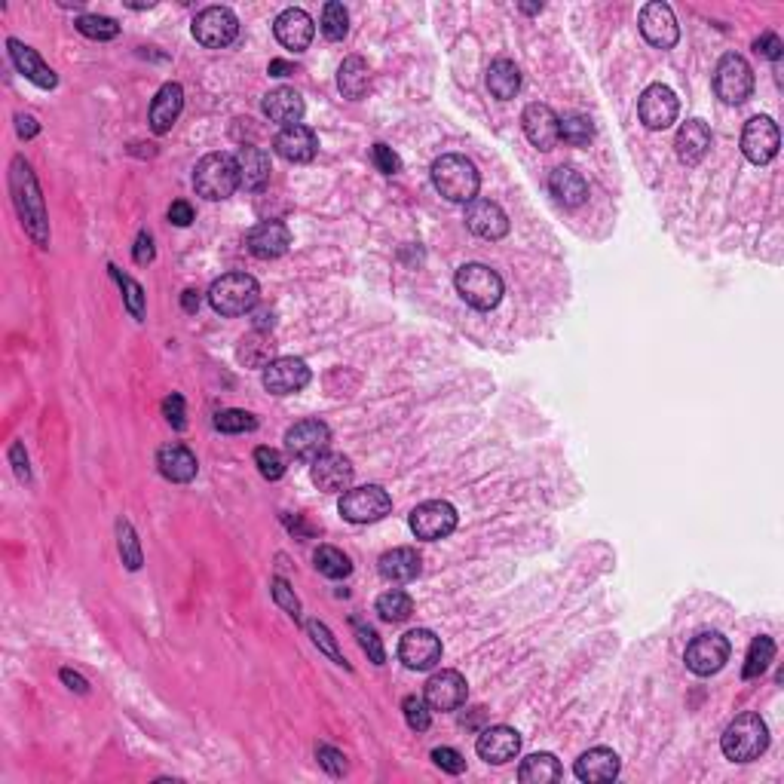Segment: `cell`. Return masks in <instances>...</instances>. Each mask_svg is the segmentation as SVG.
<instances>
[{"label": "cell", "instance_id": "obj_58", "mask_svg": "<svg viewBox=\"0 0 784 784\" xmlns=\"http://www.w3.org/2000/svg\"><path fill=\"white\" fill-rule=\"evenodd\" d=\"M169 221H172V224H178V227H187V224L193 221V206H190V203H184V200L172 203V206H169Z\"/></svg>", "mask_w": 784, "mask_h": 784}, {"label": "cell", "instance_id": "obj_49", "mask_svg": "<svg viewBox=\"0 0 784 784\" xmlns=\"http://www.w3.org/2000/svg\"><path fill=\"white\" fill-rule=\"evenodd\" d=\"M255 466L267 481H279L285 475V457L276 448H258L255 451Z\"/></svg>", "mask_w": 784, "mask_h": 784}, {"label": "cell", "instance_id": "obj_61", "mask_svg": "<svg viewBox=\"0 0 784 784\" xmlns=\"http://www.w3.org/2000/svg\"><path fill=\"white\" fill-rule=\"evenodd\" d=\"M10 457H13V463H16V472H19V478H22V481H28V454L22 451V445H13Z\"/></svg>", "mask_w": 784, "mask_h": 784}, {"label": "cell", "instance_id": "obj_18", "mask_svg": "<svg viewBox=\"0 0 784 784\" xmlns=\"http://www.w3.org/2000/svg\"><path fill=\"white\" fill-rule=\"evenodd\" d=\"M521 126L530 144L539 147V151H555L561 141V117L549 105H539V102L527 105L521 114Z\"/></svg>", "mask_w": 784, "mask_h": 784}, {"label": "cell", "instance_id": "obj_15", "mask_svg": "<svg viewBox=\"0 0 784 784\" xmlns=\"http://www.w3.org/2000/svg\"><path fill=\"white\" fill-rule=\"evenodd\" d=\"M399 659L411 671H429L441 659V637L429 628H411L399 641Z\"/></svg>", "mask_w": 784, "mask_h": 784}, {"label": "cell", "instance_id": "obj_9", "mask_svg": "<svg viewBox=\"0 0 784 784\" xmlns=\"http://www.w3.org/2000/svg\"><path fill=\"white\" fill-rule=\"evenodd\" d=\"M328 445H331V429L322 420H301L285 432V451L301 463L319 460L328 451Z\"/></svg>", "mask_w": 784, "mask_h": 784}, {"label": "cell", "instance_id": "obj_14", "mask_svg": "<svg viewBox=\"0 0 784 784\" xmlns=\"http://www.w3.org/2000/svg\"><path fill=\"white\" fill-rule=\"evenodd\" d=\"M677 111H680V105H677L674 89H668V86H662V83L647 86L644 95H641V105H637L641 123H644L647 129H653V132L668 129V126L677 120Z\"/></svg>", "mask_w": 784, "mask_h": 784}, {"label": "cell", "instance_id": "obj_43", "mask_svg": "<svg viewBox=\"0 0 784 784\" xmlns=\"http://www.w3.org/2000/svg\"><path fill=\"white\" fill-rule=\"evenodd\" d=\"M77 31L89 40H114L120 34V25L108 16H80Z\"/></svg>", "mask_w": 784, "mask_h": 784}, {"label": "cell", "instance_id": "obj_48", "mask_svg": "<svg viewBox=\"0 0 784 784\" xmlns=\"http://www.w3.org/2000/svg\"><path fill=\"white\" fill-rule=\"evenodd\" d=\"M353 628H356V637H359V647L368 653V659H371L374 665H383V662H386V653H383V644H380L377 631H374L371 625L359 622V619H353Z\"/></svg>", "mask_w": 784, "mask_h": 784}, {"label": "cell", "instance_id": "obj_45", "mask_svg": "<svg viewBox=\"0 0 784 784\" xmlns=\"http://www.w3.org/2000/svg\"><path fill=\"white\" fill-rule=\"evenodd\" d=\"M215 426H218L221 432H227V435H239V432L258 429V420H255V414H249V411L230 408V411H221V414L215 417Z\"/></svg>", "mask_w": 784, "mask_h": 784}, {"label": "cell", "instance_id": "obj_26", "mask_svg": "<svg viewBox=\"0 0 784 784\" xmlns=\"http://www.w3.org/2000/svg\"><path fill=\"white\" fill-rule=\"evenodd\" d=\"M674 147H677V157L680 163L686 166H699L708 154L711 147V129L705 120H686L674 138Z\"/></svg>", "mask_w": 784, "mask_h": 784}, {"label": "cell", "instance_id": "obj_10", "mask_svg": "<svg viewBox=\"0 0 784 784\" xmlns=\"http://www.w3.org/2000/svg\"><path fill=\"white\" fill-rule=\"evenodd\" d=\"M686 668L699 677H711L717 674L726 662H729V641L717 631H705L699 637H693V644L686 647Z\"/></svg>", "mask_w": 784, "mask_h": 784}, {"label": "cell", "instance_id": "obj_23", "mask_svg": "<svg viewBox=\"0 0 784 784\" xmlns=\"http://www.w3.org/2000/svg\"><path fill=\"white\" fill-rule=\"evenodd\" d=\"M316 147H319V141H316L313 129L304 126V123L285 126V129H279V135L273 138V151H276L282 160H288V163H310V160L316 157Z\"/></svg>", "mask_w": 784, "mask_h": 784}, {"label": "cell", "instance_id": "obj_42", "mask_svg": "<svg viewBox=\"0 0 784 784\" xmlns=\"http://www.w3.org/2000/svg\"><path fill=\"white\" fill-rule=\"evenodd\" d=\"M322 34L328 37V40H343L347 37V31H350V13L343 10V4H337V0H331V4H325V10H322Z\"/></svg>", "mask_w": 784, "mask_h": 784}, {"label": "cell", "instance_id": "obj_5", "mask_svg": "<svg viewBox=\"0 0 784 784\" xmlns=\"http://www.w3.org/2000/svg\"><path fill=\"white\" fill-rule=\"evenodd\" d=\"M193 187L200 196L206 200L218 203V200H227L233 196V190L239 187V166L233 157L227 154H209L196 163V172H193Z\"/></svg>", "mask_w": 784, "mask_h": 784}, {"label": "cell", "instance_id": "obj_21", "mask_svg": "<svg viewBox=\"0 0 784 784\" xmlns=\"http://www.w3.org/2000/svg\"><path fill=\"white\" fill-rule=\"evenodd\" d=\"M353 463L350 457H343V454H322L319 460H313V469H310V478L319 490H325V494H343V490H350L353 484Z\"/></svg>", "mask_w": 784, "mask_h": 784}, {"label": "cell", "instance_id": "obj_46", "mask_svg": "<svg viewBox=\"0 0 784 784\" xmlns=\"http://www.w3.org/2000/svg\"><path fill=\"white\" fill-rule=\"evenodd\" d=\"M307 631H310V637H313V644H316V647H319V650H322L334 665H343V668H347V659H343V653L337 650V641H334V634L328 631V625H322V622L313 619V622L307 625Z\"/></svg>", "mask_w": 784, "mask_h": 784}, {"label": "cell", "instance_id": "obj_13", "mask_svg": "<svg viewBox=\"0 0 784 784\" xmlns=\"http://www.w3.org/2000/svg\"><path fill=\"white\" fill-rule=\"evenodd\" d=\"M264 389L273 392V396H291V392H301L310 383V368L304 359L294 356H282V359H270L264 365Z\"/></svg>", "mask_w": 784, "mask_h": 784}, {"label": "cell", "instance_id": "obj_19", "mask_svg": "<svg viewBox=\"0 0 784 784\" xmlns=\"http://www.w3.org/2000/svg\"><path fill=\"white\" fill-rule=\"evenodd\" d=\"M641 34L647 43L659 46V49H671L677 46L680 40V28H677V19H674V10L662 0H653L641 10Z\"/></svg>", "mask_w": 784, "mask_h": 784}, {"label": "cell", "instance_id": "obj_55", "mask_svg": "<svg viewBox=\"0 0 784 784\" xmlns=\"http://www.w3.org/2000/svg\"><path fill=\"white\" fill-rule=\"evenodd\" d=\"M754 49H757V56H763V59H769V62H778L784 43L778 40V34H763V37L754 40Z\"/></svg>", "mask_w": 784, "mask_h": 784}, {"label": "cell", "instance_id": "obj_62", "mask_svg": "<svg viewBox=\"0 0 784 784\" xmlns=\"http://www.w3.org/2000/svg\"><path fill=\"white\" fill-rule=\"evenodd\" d=\"M181 307H184L187 313H196V310H200V294H196L193 288H187V291L181 294Z\"/></svg>", "mask_w": 784, "mask_h": 784}, {"label": "cell", "instance_id": "obj_4", "mask_svg": "<svg viewBox=\"0 0 784 784\" xmlns=\"http://www.w3.org/2000/svg\"><path fill=\"white\" fill-rule=\"evenodd\" d=\"M258 301H261V288L249 273H227L215 279L209 288V304L221 316H245L255 310Z\"/></svg>", "mask_w": 784, "mask_h": 784}, {"label": "cell", "instance_id": "obj_64", "mask_svg": "<svg viewBox=\"0 0 784 784\" xmlns=\"http://www.w3.org/2000/svg\"><path fill=\"white\" fill-rule=\"evenodd\" d=\"M521 10H524V13H539V10H543V7H536V4H524Z\"/></svg>", "mask_w": 784, "mask_h": 784}, {"label": "cell", "instance_id": "obj_24", "mask_svg": "<svg viewBox=\"0 0 784 784\" xmlns=\"http://www.w3.org/2000/svg\"><path fill=\"white\" fill-rule=\"evenodd\" d=\"M466 224L475 236L481 239H503L509 233V218L506 212L497 206V203H490V200H472L469 209H466Z\"/></svg>", "mask_w": 784, "mask_h": 784}, {"label": "cell", "instance_id": "obj_20", "mask_svg": "<svg viewBox=\"0 0 784 784\" xmlns=\"http://www.w3.org/2000/svg\"><path fill=\"white\" fill-rule=\"evenodd\" d=\"M475 751H478L481 760L494 763V766H503V763H509V760L518 757V751H521V735H518L512 726H487V729L478 735Z\"/></svg>", "mask_w": 784, "mask_h": 784}, {"label": "cell", "instance_id": "obj_56", "mask_svg": "<svg viewBox=\"0 0 784 784\" xmlns=\"http://www.w3.org/2000/svg\"><path fill=\"white\" fill-rule=\"evenodd\" d=\"M163 414H166V420H169L175 429H184V426H187V420H184V399L178 396V392H172V396L163 402Z\"/></svg>", "mask_w": 784, "mask_h": 784}, {"label": "cell", "instance_id": "obj_3", "mask_svg": "<svg viewBox=\"0 0 784 784\" xmlns=\"http://www.w3.org/2000/svg\"><path fill=\"white\" fill-rule=\"evenodd\" d=\"M720 748L732 763H751L766 754L769 748V729L760 714H739L723 732Z\"/></svg>", "mask_w": 784, "mask_h": 784}, {"label": "cell", "instance_id": "obj_2", "mask_svg": "<svg viewBox=\"0 0 784 784\" xmlns=\"http://www.w3.org/2000/svg\"><path fill=\"white\" fill-rule=\"evenodd\" d=\"M432 184L435 190L445 196L451 203H472L478 196V187H481V178H478V169L469 157L463 154H445L432 163Z\"/></svg>", "mask_w": 784, "mask_h": 784}, {"label": "cell", "instance_id": "obj_25", "mask_svg": "<svg viewBox=\"0 0 784 784\" xmlns=\"http://www.w3.org/2000/svg\"><path fill=\"white\" fill-rule=\"evenodd\" d=\"M249 252L261 261H273L279 255L288 252V245H291V233L282 221H264L258 227L249 230Z\"/></svg>", "mask_w": 784, "mask_h": 784}, {"label": "cell", "instance_id": "obj_40", "mask_svg": "<svg viewBox=\"0 0 784 784\" xmlns=\"http://www.w3.org/2000/svg\"><path fill=\"white\" fill-rule=\"evenodd\" d=\"M775 659V641L772 637H766V634H760V637H754V644H751V650H748V662H745V680H754V677H760L766 668H769V662Z\"/></svg>", "mask_w": 784, "mask_h": 784}, {"label": "cell", "instance_id": "obj_37", "mask_svg": "<svg viewBox=\"0 0 784 784\" xmlns=\"http://www.w3.org/2000/svg\"><path fill=\"white\" fill-rule=\"evenodd\" d=\"M368 83H371V71H368L365 59H359V56L343 59V65L337 71V86H340L343 95L356 102V98H362L368 92Z\"/></svg>", "mask_w": 784, "mask_h": 784}, {"label": "cell", "instance_id": "obj_51", "mask_svg": "<svg viewBox=\"0 0 784 784\" xmlns=\"http://www.w3.org/2000/svg\"><path fill=\"white\" fill-rule=\"evenodd\" d=\"M402 711H405V720H408V726H411L414 732H426V729H429L432 714H429L426 699H420V696H408V699L402 702Z\"/></svg>", "mask_w": 784, "mask_h": 784}, {"label": "cell", "instance_id": "obj_57", "mask_svg": "<svg viewBox=\"0 0 784 784\" xmlns=\"http://www.w3.org/2000/svg\"><path fill=\"white\" fill-rule=\"evenodd\" d=\"M154 261V236L151 233H138L135 239V264L147 267Z\"/></svg>", "mask_w": 784, "mask_h": 784}, {"label": "cell", "instance_id": "obj_54", "mask_svg": "<svg viewBox=\"0 0 784 784\" xmlns=\"http://www.w3.org/2000/svg\"><path fill=\"white\" fill-rule=\"evenodd\" d=\"M316 760H319V766H322L325 772H331V775H343V772H347V757H343L340 751H334V748H328V745H319V748H316Z\"/></svg>", "mask_w": 784, "mask_h": 784}, {"label": "cell", "instance_id": "obj_53", "mask_svg": "<svg viewBox=\"0 0 784 784\" xmlns=\"http://www.w3.org/2000/svg\"><path fill=\"white\" fill-rule=\"evenodd\" d=\"M432 760H435L438 769H445V772H451V775H460V772L466 769L463 754L454 751V748H435V751H432Z\"/></svg>", "mask_w": 784, "mask_h": 784}, {"label": "cell", "instance_id": "obj_12", "mask_svg": "<svg viewBox=\"0 0 784 784\" xmlns=\"http://www.w3.org/2000/svg\"><path fill=\"white\" fill-rule=\"evenodd\" d=\"M457 527V509L445 500H429V503H420L414 512H411V530L417 539H445L448 533H454Z\"/></svg>", "mask_w": 784, "mask_h": 784}, {"label": "cell", "instance_id": "obj_33", "mask_svg": "<svg viewBox=\"0 0 784 784\" xmlns=\"http://www.w3.org/2000/svg\"><path fill=\"white\" fill-rule=\"evenodd\" d=\"M377 570H380V576L386 582H411L420 573V555L414 549H408V546L389 549V552L380 555Z\"/></svg>", "mask_w": 784, "mask_h": 784}, {"label": "cell", "instance_id": "obj_52", "mask_svg": "<svg viewBox=\"0 0 784 784\" xmlns=\"http://www.w3.org/2000/svg\"><path fill=\"white\" fill-rule=\"evenodd\" d=\"M371 157H374V166H377L383 175H396V172H402V160H399V154L392 151V147H386V144H374Z\"/></svg>", "mask_w": 784, "mask_h": 784}, {"label": "cell", "instance_id": "obj_22", "mask_svg": "<svg viewBox=\"0 0 784 784\" xmlns=\"http://www.w3.org/2000/svg\"><path fill=\"white\" fill-rule=\"evenodd\" d=\"M273 34H276V40H279L285 49H291V53H304V49L313 43L316 25H313V19H310L304 10L291 7V10H282V13L276 16Z\"/></svg>", "mask_w": 784, "mask_h": 784}, {"label": "cell", "instance_id": "obj_44", "mask_svg": "<svg viewBox=\"0 0 784 784\" xmlns=\"http://www.w3.org/2000/svg\"><path fill=\"white\" fill-rule=\"evenodd\" d=\"M117 536H120V555H123V564L129 570H138L141 567V546H138V536L132 530V524L126 518L117 521Z\"/></svg>", "mask_w": 784, "mask_h": 784}, {"label": "cell", "instance_id": "obj_39", "mask_svg": "<svg viewBox=\"0 0 784 784\" xmlns=\"http://www.w3.org/2000/svg\"><path fill=\"white\" fill-rule=\"evenodd\" d=\"M313 561H316V570H319L322 576H328V579H343V576L353 573L350 558L343 555L340 549H334V546H319L316 555H313Z\"/></svg>", "mask_w": 784, "mask_h": 784}, {"label": "cell", "instance_id": "obj_38", "mask_svg": "<svg viewBox=\"0 0 784 784\" xmlns=\"http://www.w3.org/2000/svg\"><path fill=\"white\" fill-rule=\"evenodd\" d=\"M377 613L386 622H405L414 613V601L408 592H402V588H392V592H383L377 598Z\"/></svg>", "mask_w": 784, "mask_h": 784}, {"label": "cell", "instance_id": "obj_32", "mask_svg": "<svg viewBox=\"0 0 784 784\" xmlns=\"http://www.w3.org/2000/svg\"><path fill=\"white\" fill-rule=\"evenodd\" d=\"M157 466H160L163 478H169V481H175V484L193 481V478H196V469H200V463H196L193 451L184 448V445H166V448H160Z\"/></svg>", "mask_w": 784, "mask_h": 784}, {"label": "cell", "instance_id": "obj_30", "mask_svg": "<svg viewBox=\"0 0 784 784\" xmlns=\"http://www.w3.org/2000/svg\"><path fill=\"white\" fill-rule=\"evenodd\" d=\"M619 754L616 751H610V748H592V751H585L579 760H576V766H573V772H576V778L579 781H613L616 775H619Z\"/></svg>", "mask_w": 784, "mask_h": 784}, {"label": "cell", "instance_id": "obj_1", "mask_svg": "<svg viewBox=\"0 0 784 784\" xmlns=\"http://www.w3.org/2000/svg\"><path fill=\"white\" fill-rule=\"evenodd\" d=\"M10 190H13V203H16V212L22 218V227L28 230V236L40 245V249H46V245H49L46 206H43V196H40V184H37L31 166L22 157L13 160Z\"/></svg>", "mask_w": 784, "mask_h": 784}, {"label": "cell", "instance_id": "obj_47", "mask_svg": "<svg viewBox=\"0 0 784 784\" xmlns=\"http://www.w3.org/2000/svg\"><path fill=\"white\" fill-rule=\"evenodd\" d=\"M111 270V276L123 285V298H126V310L135 316V319H141L144 316V288L132 279V276H123L117 267H108Z\"/></svg>", "mask_w": 784, "mask_h": 784}, {"label": "cell", "instance_id": "obj_36", "mask_svg": "<svg viewBox=\"0 0 784 784\" xmlns=\"http://www.w3.org/2000/svg\"><path fill=\"white\" fill-rule=\"evenodd\" d=\"M561 763L555 754H530L524 757L521 769H518V781L524 784H549V781H561Z\"/></svg>", "mask_w": 784, "mask_h": 784}, {"label": "cell", "instance_id": "obj_6", "mask_svg": "<svg viewBox=\"0 0 784 784\" xmlns=\"http://www.w3.org/2000/svg\"><path fill=\"white\" fill-rule=\"evenodd\" d=\"M457 291L469 307L494 310L503 301V279L484 264H466L457 270Z\"/></svg>", "mask_w": 784, "mask_h": 784}, {"label": "cell", "instance_id": "obj_29", "mask_svg": "<svg viewBox=\"0 0 784 784\" xmlns=\"http://www.w3.org/2000/svg\"><path fill=\"white\" fill-rule=\"evenodd\" d=\"M181 108H184V89L178 83H166L151 102V129L157 135H166L181 117Z\"/></svg>", "mask_w": 784, "mask_h": 784}, {"label": "cell", "instance_id": "obj_16", "mask_svg": "<svg viewBox=\"0 0 784 784\" xmlns=\"http://www.w3.org/2000/svg\"><path fill=\"white\" fill-rule=\"evenodd\" d=\"M469 696V686H466V677L460 671H438L426 680V705L432 711H457Z\"/></svg>", "mask_w": 784, "mask_h": 784}, {"label": "cell", "instance_id": "obj_17", "mask_svg": "<svg viewBox=\"0 0 784 784\" xmlns=\"http://www.w3.org/2000/svg\"><path fill=\"white\" fill-rule=\"evenodd\" d=\"M778 126L772 117H754L748 120L745 132H742V154L754 163V166H766L775 160L778 154Z\"/></svg>", "mask_w": 784, "mask_h": 784}, {"label": "cell", "instance_id": "obj_41", "mask_svg": "<svg viewBox=\"0 0 784 784\" xmlns=\"http://www.w3.org/2000/svg\"><path fill=\"white\" fill-rule=\"evenodd\" d=\"M595 138V126L585 114H570L561 120V141L570 147H585L588 141Z\"/></svg>", "mask_w": 784, "mask_h": 784}, {"label": "cell", "instance_id": "obj_60", "mask_svg": "<svg viewBox=\"0 0 784 784\" xmlns=\"http://www.w3.org/2000/svg\"><path fill=\"white\" fill-rule=\"evenodd\" d=\"M62 680L71 686V690H77L80 696H86L89 693V683H86V677H80L77 671H71V668H62Z\"/></svg>", "mask_w": 784, "mask_h": 784}, {"label": "cell", "instance_id": "obj_63", "mask_svg": "<svg viewBox=\"0 0 784 784\" xmlns=\"http://www.w3.org/2000/svg\"><path fill=\"white\" fill-rule=\"evenodd\" d=\"M270 74H273V77H288V74H294V65H288V62H282V59H273V62H270Z\"/></svg>", "mask_w": 784, "mask_h": 784}, {"label": "cell", "instance_id": "obj_59", "mask_svg": "<svg viewBox=\"0 0 784 784\" xmlns=\"http://www.w3.org/2000/svg\"><path fill=\"white\" fill-rule=\"evenodd\" d=\"M16 132H19V138H34L40 132V126H37V120L31 114H19L16 117Z\"/></svg>", "mask_w": 784, "mask_h": 784}, {"label": "cell", "instance_id": "obj_27", "mask_svg": "<svg viewBox=\"0 0 784 784\" xmlns=\"http://www.w3.org/2000/svg\"><path fill=\"white\" fill-rule=\"evenodd\" d=\"M304 98H301V92H294V89H288V86H279V89H273V92H267L264 95V114L273 120V123H279L282 129L285 126H298L301 120H304Z\"/></svg>", "mask_w": 784, "mask_h": 784}, {"label": "cell", "instance_id": "obj_11", "mask_svg": "<svg viewBox=\"0 0 784 784\" xmlns=\"http://www.w3.org/2000/svg\"><path fill=\"white\" fill-rule=\"evenodd\" d=\"M239 34V19L227 7H209L193 19V37L209 49L230 46Z\"/></svg>", "mask_w": 784, "mask_h": 784}, {"label": "cell", "instance_id": "obj_7", "mask_svg": "<svg viewBox=\"0 0 784 784\" xmlns=\"http://www.w3.org/2000/svg\"><path fill=\"white\" fill-rule=\"evenodd\" d=\"M392 509V497L380 484H365V487H350L343 490V497L337 503V512L347 518L350 524H371L386 518Z\"/></svg>", "mask_w": 784, "mask_h": 784}, {"label": "cell", "instance_id": "obj_8", "mask_svg": "<svg viewBox=\"0 0 784 784\" xmlns=\"http://www.w3.org/2000/svg\"><path fill=\"white\" fill-rule=\"evenodd\" d=\"M714 92L723 105H742L754 92V71L739 53H726L714 71Z\"/></svg>", "mask_w": 784, "mask_h": 784}, {"label": "cell", "instance_id": "obj_50", "mask_svg": "<svg viewBox=\"0 0 784 784\" xmlns=\"http://www.w3.org/2000/svg\"><path fill=\"white\" fill-rule=\"evenodd\" d=\"M270 592H273V601H276L291 619H301V601H298L294 588H291L282 576H276V579L270 582Z\"/></svg>", "mask_w": 784, "mask_h": 784}, {"label": "cell", "instance_id": "obj_31", "mask_svg": "<svg viewBox=\"0 0 784 784\" xmlns=\"http://www.w3.org/2000/svg\"><path fill=\"white\" fill-rule=\"evenodd\" d=\"M549 190H552L555 200H558L561 206H567V209H576V206H582V203L588 200V184H585V178H582L576 169H570V166H558V169L549 175Z\"/></svg>", "mask_w": 784, "mask_h": 784}, {"label": "cell", "instance_id": "obj_28", "mask_svg": "<svg viewBox=\"0 0 784 784\" xmlns=\"http://www.w3.org/2000/svg\"><path fill=\"white\" fill-rule=\"evenodd\" d=\"M7 46H10V56H13V65L19 68V74H25L31 83H37L40 89H53L56 83H59V77H56V71L49 68L31 46H25L22 40H7Z\"/></svg>", "mask_w": 784, "mask_h": 784}, {"label": "cell", "instance_id": "obj_34", "mask_svg": "<svg viewBox=\"0 0 784 784\" xmlns=\"http://www.w3.org/2000/svg\"><path fill=\"white\" fill-rule=\"evenodd\" d=\"M236 166H239V184L245 190H261L270 181V157L261 147H242L236 154Z\"/></svg>", "mask_w": 784, "mask_h": 784}, {"label": "cell", "instance_id": "obj_35", "mask_svg": "<svg viewBox=\"0 0 784 784\" xmlns=\"http://www.w3.org/2000/svg\"><path fill=\"white\" fill-rule=\"evenodd\" d=\"M487 89L494 92L500 102H509V98H515L518 89H521V71H518V65L509 62V59L490 62V68H487Z\"/></svg>", "mask_w": 784, "mask_h": 784}]
</instances>
